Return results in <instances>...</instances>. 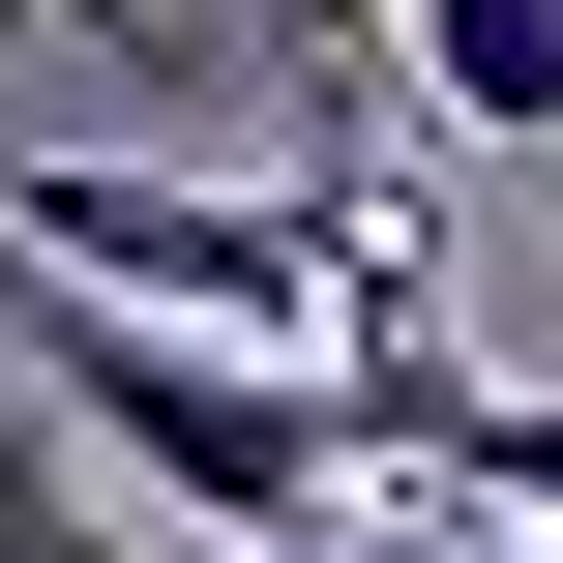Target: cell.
Wrapping results in <instances>:
<instances>
[{
  "mask_svg": "<svg viewBox=\"0 0 563 563\" xmlns=\"http://www.w3.org/2000/svg\"><path fill=\"white\" fill-rule=\"evenodd\" d=\"M0 563H148V505H119L59 416H0Z\"/></svg>",
  "mask_w": 563,
  "mask_h": 563,
  "instance_id": "5",
  "label": "cell"
},
{
  "mask_svg": "<svg viewBox=\"0 0 563 563\" xmlns=\"http://www.w3.org/2000/svg\"><path fill=\"white\" fill-rule=\"evenodd\" d=\"M30 416H59L178 563H208V534H297V505L386 475L327 356H267V327H148V297H59V267H30Z\"/></svg>",
  "mask_w": 563,
  "mask_h": 563,
  "instance_id": "1",
  "label": "cell"
},
{
  "mask_svg": "<svg viewBox=\"0 0 563 563\" xmlns=\"http://www.w3.org/2000/svg\"><path fill=\"white\" fill-rule=\"evenodd\" d=\"M534 178H563V148H534Z\"/></svg>",
  "mask_w": 563,
  "mask_h": 563,
  "instance_id": "8",
  "label": "cell"
},
{
  "mask_svg": "<svg viewBox=\"0 0 563 563\" xmlns=\"http://www.w3.org/2000/svg\"><path fill=\"white\" fill-rule=\"evenodd\" d=\"M267 30H297V59H327V89H356V59H386V0H267Z\"/></svg>",
  "mask_w": 563,
  "mask_h": 563,
  "instance_id": "7",
  "label": "cell"
},
{
  "mask_svg": "<svg viewBox=\"0 0 563 563\" xmlns=\"http://www.w3.org/2000/svg\"><path fill=\"white\" fill-rule=\"evenodd\" d=\"M327 238H356V119L297 148V178H0V267H59V297H148V327H327Z\"/></svg>",
  "mask_w": 563,
  "mask_h": 563,
  "instance_id": "2",
  "label": "cell"
},
{
  "mask_svg": "<svg viewBox=\"0 0 563 563\" xmlns=\"http://www.w3.org/2000/svg\"><path fill=\"white\" fill-rule=\"evenodd\" d=\"M416 148H563V0H386Z\"/></svg>",
  "mask_w": 563,
  "mask_h": 563,
  "instance_id": "3",
  "label": "cell"
},
{
  "mask_svg": "<svg viewBox=\"0 0 563 563\" xmlns=\"http://www.w3.org/2000/svg\"><path fill=\"white\" fill-rule=\"evenodd\" d=\"M386 475H445V505H505V534H563V386H445Z\"/></svg>",
  "mask_w": 563,
  "mask_h": 563,
  "instance_id": "4",
  "label": "cell"
},
{
  "mask_svg": "<svg viewBox=\"0 0 563 563\" xmlns=\"http://www.w3.org/2000/svg\"><path fill=\"white\" fill-rule=\"evenodd\" d=\"M0 30H59V59H178V0H0Z\"/></svg>",
  "mask_w": 563,
  "mask_h": 563,
  "instance_id": "6",
  "label": "cell"
}]
</instances>
